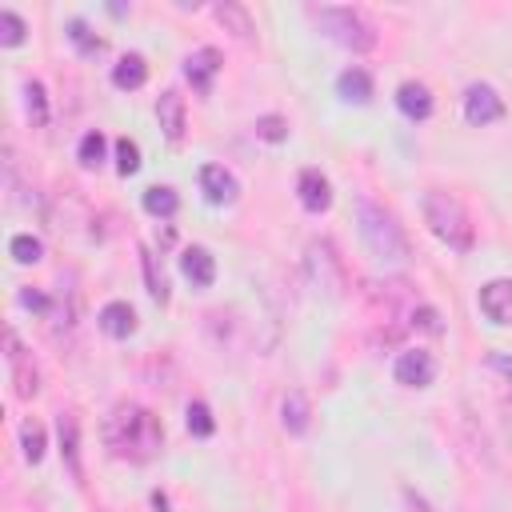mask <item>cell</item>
I'll return each mask as SVG.
<instances>
[{
	"instance_id": "6da1fadb",
	"label": "cell",
	"mask_w": 512,
	"mask_h": 512,
	"mask_svg": "<svg viewBox=\"0 0 512 512\" xmlns=\"http://www.w3.org/2000/svg\"><path fill=\"white\" fill-rule=\"evenodd\" d=\"M104 444L112 456L120 460H152L164 444V428L160 420L140 408V404H116L108 416H104Z\"/></svg>"
},
{
	"instance_id": "7a4b0ae2",
	"label": "cell",
	"mask_w": 512,
	"mask_h": 512,
	"mask_svg": "<svg viewBox=\"0 0 512 512\" xmlns=\"http://www.w3.org/2000/svg\"><path fill=\"white\" fill-rule=\"evenodd\" d=\"M356 224H360V244L368 248V256H372L380 268H404V264H408L412 244H408L404 228L396 224V216H392L384 204L360 196V200H356Z\"/></svg>"
},
{
	"instance_id": "3957f363",
	"label": "cell",
	"mask_w": 512,
	"mask_h": 512,
	"mask_svg": "<svg viewBox=\"0 0 512 512\" xmlns=\"http://www.w3.org/2000/svg\"><path fill=\"white\" fill-rule=\"evenodd\" d=\"M420 208H424V224H428V232H432L440 244H448L452 252H468V248L476 244L472 216H468V208H464L452 192H444V188H428L424 200H420Z\"/></svg>"
},
{
	"instance_id": "277c9868",
	"label": "cell",
	"mask_w": 512,
	"mask_h": 512,
	"mask_svg": "<svg viewBox=\"0 0 512 512\" xmlns=\"http://www.w3.org/2000/svg\"><path fill=\"white\" fill-rule=\"evenodd\" d=\"M312 24L332 40L340 44L344 52H372L376 48V28L364 12L356 8H344V4H320V8H308Z\"/></svg>"
},
{
	"instance_id": "5b68a950",
	"label": "cell",
	"mask_w": 512,
	"mask_h": 512,
	"mask_svg": "<svg viewBox=\"0 0 512 512\" xmlns=\"http://www.w3.org/2000/svg\"><path fill=\"white\" fill-rule=\"evenodd\" d=\"M304 272H308V284L328 296V300H340L344 288H348V276H344V260L336 256V244L328 236H316L308 240L304 248Z\"/></svg>"
},
{
	"instance_id": "8992f818",
	"label": "cell",
	"mask_w": 512,
	"mask_h": 512,
	"mask_svg": "<svg viewBox=\"0 0 512 512\" xmlns=\"http://www.w3.org/2000/svg\"><path fill=\"white\" fill-rule=\"evenodd\" d=\"M464 120H468L472 128H488V124L504 120V100H500V92H496L492 84H472V88L464 92Z\"/></svg>"
},
{
	"instance_id": "52a82bcc",
	"label": "cell",
	"mask_w": 512,
	"mask_h": 512,
	"mask_svg": "<svg viewBox=\"0 0 512 512\" xmlns=\"http://www.w3.org/2000/svg\"><path fill=\"white\" fill-rule=\"evenodd\" d=\"M392 376H396V384H404V388H428V384L436 380V360H432V352H424V348H408V352L396 356Z\"/></svg>"
},
{
	"instance_id": "ba28073f",
	"label": "cell",
	"mask_w": 512,
	"mask_h": 512,
	"mask_svg": "<svg viewBox=\"0 0 512 512\" xmlns=\"http://www.w3.org/2000/svg\"><path fill=\"white\" fill-rule=\"evenodd\" d=\"M480 312L492 320V324H500V328H512V280L508 276H496V280H488V284H480Z\"/></svg>"
},
{
	"instance_id": "9c48e42d",
	"label": "cell",
	"mask_w": 512,
	"mask_h": 512,
	"mask_svg": "<svg viewBox=\"0 0 512 512\" xmlns=\"http://www.w3.org/2000/svg\"><path fill=\"white\" fill-rule=\"evenodd\" d=\"M8 364H12V388H16V396L20 400H32L36 392H40V372H36V364L24 356V348H20V340L8 332Z\"/></svg>"
},
{
	"instance_id": "30bf717a",
	"label": "cell",
	"mask_w": 512,
	"mask_h": 512,
	"mask_svg": "<svg viewBox=\"0 0 512 512\" xmlns=\"http://www.w3.org/2000/svg\"><path fill=\"white\" fill-rule=\"evenodd\" d=\"M156 120H160V132H164L172 144H180V140H184L188 112H184V96H180L176 88L160 92V100H156Z\"/></svg>"
},
{
	"instance_id": "8fae6325",
	"label": "cell",
	"mask_w": 512,
	"mask_h": 512,
	"mask_svg": "<svg viewBox=\"0 0 512 512\" xmlns=\"http://www.w3.org/2000/svg\"><path fill=\"white\" fill-rule=\"evenodd\" d=\"M200 192L208 204H232L240 196V184L224 164H204L200 168Z\"/></svg>"
},
{
	"instance_id": "7c38bea8",
	"label": "cell",
	"mask_w": 512,
	"mask_h": 512,
	"mask_svg": "<svg viewBox=\"0 0 512 512\" xmlns=\"http://www.w3.org/2000/svg\"><path fill=\"white\" fill-rule=\"evenodd\" d=\"M296 196H300V204L308 212H328L332 208V184H328V176L320 168H304L296 176Z\"/></svg>"
},
{
	"instance_id": "4fadbf2b",
	"label": "cell",
	"mask_w": 512,
	"mask_h": 512,
	"mask_svg": "<svg viewBox=\"0 0 512 512\" xmlns=\"http://www.w3.org/2000/svg\"><path fill=\"white\" fill-rule=\"evenodd\" d=\"M212 16H216V24L224 28V32H232L236 40H256V20L248 16V8L244 4H236V0H216L212 4Z\"/></svg>"
},
{
	"instance_id": "5bb4252c",
	"label": "cell",
	"mask_w": 512,
	"mask_h": 512,
	"mask_svg": "<svg viewBox=\"0 0 512 512\" xmlns=\"http://www.w3.org/2000/svg\"><path fill=\"white\" fill-rule=\"evenodd\" d=\"M216 72H220V52L216 48H196V52H188L184 56V76L192 80V88L196 92H212V80H216Z\"/></svg>"
},
{
	"instance_id": "9a60e30c",
	"label": "cell",
	"mask_w": 512,
	"mask_h": 512,
	"mask_svg": "<svg viewBox=\"0 0 512 512\" xmlns=\"http://www.w3.org/2000/svg\"><path fill=\"white\" fill-rule=\"evenodd\" d=\"M180 272H184V280L192 288H212V280H216V256L208 248L192 244V248L180 252Z\"/></svg>"
},
{
	"instance_id": "2e32d148",
	"label": "cell",
	"mask_w": 512,
	"mask_h": 512,
	"mask_svg": "<svg viewBox=\"0 0 512 512\" xmlns=\"http://www.w3.org/2000/svg\"><path fill=\"white\" fill-rule=\"evenodd\" d=\"M56 436H60V456H64L72 480H80L84 476V468H80V424H76L72 412H60L56 416Z\"/></svg>"
},
{
	"instance_id": "e0dca14e",
	"label": "cell",
	"mask_w": 512,
	"mask_h": 512,
	"mask_svg": "<svg viewBox=\"0 0 512 512\" xmlns=\"http://www.w3.org/2000/svg\"><path fill=\"white\" fill-rule=\"evenodd\" d=\"M96 324H100L112 340H128V336L136 332V312H132V304H124V300H108V304L100 308Z\"/></svg>"
},
{
	"instance_id": "ac0fdd59",
	"label": "cell",
	"mask_w": 512,
	"mask_h": 512,
	"mask_svg": "<svg viewBox=\"0 0 512 512\" xmlns=\"http://www.w3.org/2000/svg\"><path fill=\"white\" fill-rule=\"evenodd\" d=\"M396 108H400L408 120H428V116H432V92H428V84H420V80L400 84V88H396Z\"/></svg>"
},
{
	"instance_id": "d6986e66",
	"label": "cell",
	"mask_w": 512,
	"mask_h": 512,
	"mask_svg": "<svg viewBox=\"0 0 512 512\" xmlns=\"http://www.w3.org/2000/svg\"><path fill=\"white\" fill-rule=\"evenodd\" d=\"M144 80H148V60L140 52H128L112 64V84L120 92H136V88H144Z\"/></svg>"
},
{
	"instance_id": "ffe728a7",
	"label": "cell",
	"mask_w": 512,
	"mask_h": 512,
	"mask_svg": "<svg viewBox=\"0 0 512 512\" xmlns=\"http://www.w3.org/2000/svg\"><path fill=\"white\" fill-rule=\"evenodd\" d=\"M280 424H284V432H292V436H304V432H308V424H312V404H308L304 392H288V396H284V404H280Z\"/></svg>"
},
{
	"instance_id": "44dd1931",
	"label": "cell",
	"mask_w": 512,
	"mask_h": 512,
	"mask_svg": "<svg viewBox=\"0 0 512 512\" xmlns=\"http://www.w3.org/2000/svg\"><path fill=\"white\" fill-rule=\"evenodd\" d=\"M336 92L348 100V104H368L372 100V76L364 68H344L336 76Z\"/></svg>"
},
{
	"instance_id": "7402d4cb",
	"label": "cell",
	"mask_w": 512,
	"mask_h": 512,
	"mask_svg": "<svg viewBox=\"0 0 512 512\" xmlns=\"http://www.w3.org/2000/svg\"><path fill=\"white\" fill-rule=\"evenodd\" d=\"M140 204H144V212H148V216H156V220H168V216H176V208H180V196H176V188H168V184H152V188H144Z\"/></svg>"
},
{
	"instance_id": "603a6c76",
	"label": "cell",
	"mask_w": 512,
	"mask_h": 512,
	"mask_svg": "<svg viewBox=\"0 0 512 512\" xmlns=\"http://www.w3.org/2000/svg\"><path fill=\"white\" fill-rule=\"evenodd\" d=\"M20 448H24V460H28V464H40V460H44L48 436H44V428H40L32 416L20 420Z\"/></svg>"
},
{
	"instance_id": "cb8c5ba5",
	"label": "cell",
	"mask_w": 512,
	"mask_h": 512,
	"mask_svg": "<svg viewBox=\"0 0 512 512\" xmlns=\"http://www.w3.org/2000/svg\"><path fill=\"white\" fill-rule=\"evenodd\" d=\"M104 152H108V140H104V132H100V128L84 132V136H80V144H76V160H80L84 168H100Z\"/></svg>"
},
{
	"instance_id": "d4e9b609",
	"label": "cell",
	"mask_w": 512,
	"mask_h": 512,
	"mask_svg": "<svg viewBox=\"0 0 512 512\" xmlns=\"http://www.w3.org/2000/svg\"><path fill=\"white\" fill-rule=\"evenodd\" d=\"M24 108H28V120H32L36 128L48 124V96H44V84H40V80H28V84H24Z\"/></svg>"
},
{
	"instance_id": "484cf974",
	"label": "cell",
	"mask_w": 512,
	"mask_h": 512,
	"mask_svg": "<svg viewBox=\"0 0 512 512\" xmlns=\"http://www.w3.org/2000/svg\"><path fill=\"white\" fill-rule=\"evenodd\" d=\"M252 132H256L264 144H284V140H288V120L276 116V112H264V116H256Z\"/></svg>"
},
{
	"instance_id": "4316f807",
	"label": "cell",
	"mask_w": 512,
	"mask_h": 512,
	"mask_svg": "<svg viewBox=\"0 0 512 512\" xmlns=\"http://www.w3.org/2000/svg\"><path fill=\"white\" fill-rule=\"evenodd\" d=\"M8 252H12L16 264H36V260L44 256V244H40L32 232H16V236L8 240Z\"/></svg>"
},
{
	"instance_id": "83f0119b",
	"label": "cell",
	"mask_w": 512,
	"mask_h": 512,
	"mask_svg": "<svg viewBox=\"0 0 512 512\" xmlns=\"http://www.w3.org/2000/svg\"><path fill=\"white\" fill-rule=\"evenodd\" d=\"M184 416H188V432H192V436H212V432H216V420H212V408H208L204 400H192Z\"/></svg>"
},
{
	"instance_id": "f1b7e54d",
	"label": "cell",
	"mask_w": 512,
	"mask_h": 512,
	"mask_svg": "<svg viewBox=\"0 0 512 512\" xmlns=\"http://www.w3.org/2000/svg\"><path fill=\"white\" fill-rule=\"evenodd\" d=\"M24 36H28L24 20H20L12 8H4V12H0V44H4V48H16V44H24Z\"/></svg>"
},
{
	"instance_id": "f546056e",
	"label": "cell",
	"mask_w": 512,
	"mask_h": 512,
	"mask_svg": "<svg viewBox=\"0 0 512 512\" xmlns=\"http://www.w3.org/2000/svg\"><path fill=\"white\" fill-rule=\"evenodd\" d=\"M68 40H72L84 56H92V52H100V48H104V40H100L84 20H68Z\"/></svg>"
},
{
	"instance_id": "4dcf8cb0",
	"label": "cell",
	"mask_w": 512,
	"mask_h": 512,
	"mask_svg": "<svg viewBox=\"0 0 512 512\" xmlns=\"http://www.w3.org/2000/svg\"><path fill=\"white\" fill-rule=\"evenodd\" d=\"M144 256V280H148V296L156 300V304H168V284H164V272H156V256L144 248L140 252Z\"/></svg>"
},
{
	"instance_id": "1f68e13d",
	"label": "cell",
	"mask_w": 512,
	"mask_h": 512,
	"mask_svg": "<svg viewBox=\"0 0 512 512\" xmlns=\"http://www.w3.org/2000/svg\"><path fill=\"white\" fill-rule=\"evenodd\" d=\"M136 168H140V148H136V140L120 136V140H116V172H120V176H132Z\"/></svg>"
},
{
	"instance_id": "d6a6232c",
	"label": "cell",
	"mask_w": 512,
	"mask_h": 512,
	"mask_svg": "<svg viewBox=\"0 0 512 512\" xmlns=\"http://www.w3.org/2000/svg\"><path fill=\"white\" fill-rule=\"evenodd\" d=\"M412 320H416L424 332H440V316H436L428 304H424V308H416V316H412Z\"/></svg>"
},
{
	"instance_id": "836d02e7",
	"label": "cell",
	"mask_w": 512,
	"mask_h": 512,
	"mask_svg": "<svg viewBox=\"0 0 512 512\" xmlns=\"http://www.w3.org/2000/svg\"><path fill=\"white\" fill-rule=\"evenodd\" d=\"M20 304H24V308H36V312H44V308H48V296H40V292L24 288V292H20Z\"/></svg>"
},
{
	"instance_id": "e575fe53",
	"label": "cell",
	"mask_w": 512,
	"mask_h": 512,
	"mask_svg": "<svg viewBox=\"0 0 512 512\" xmlns=\"http://www.w3.org/2000/svg\"><path fill=\"white\" fill-rule=\"evenodd\" d=\"M488 364H492L496 372H504V376L512 380V356H504V352H492V356H488Z\"/></svg>"
},
{
	"instance_id": "d590c367",
	"label": "cell",
	"mask_w": 512,
	"mask_h": 512,
	"mask_svg": "<svg viewBox=\"0 0 512 512\" xmlns=\"http://www.w3.org/2000/svg\"><path fill=\"white\" fill-rule=\"evenodd\" d=\"M152 504H156V512H168V496H160V492H156V496H152Z\"/></svg>"
}]
</instances>
